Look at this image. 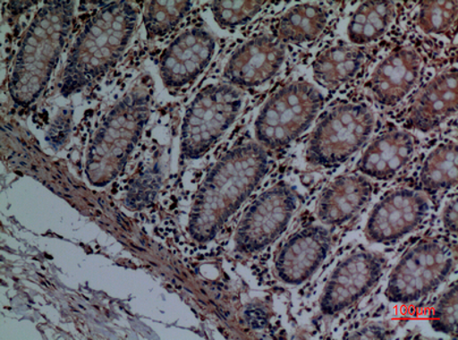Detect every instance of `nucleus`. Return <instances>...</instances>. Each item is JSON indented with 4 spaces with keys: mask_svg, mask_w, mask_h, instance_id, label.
<instances>
[{
    "mask_svg": "<svg viewBox=\"0 0 458 340\" xmlns=\"http://www.w3.org/2000/svg\"><path fill=\"white\" fill-rule=\"evenodd\" d=\"M414 151V138L409 132H387L373 140L360 158L358 169L363 176L388 181L406 167Z\"/></svg>",
    "mask_w": 458,
    "mask_h": 340,
    "instance_id": "nucleus-18",
    "label": "nucleus"
},
{
    "mask_svg": "<svg viewBox=\"0 0 458 340\" xmlns=\"http://www.w3.org/2000/svg\"><path fill=\"white\" fill-rule=\"evenodd\" d=\"M285 55V44L281 39L262 34L245 42L232 55L225 67V79L236 87H259L277 74Z\"/></svg>",
    "mask_w": 458,
    "mask_h": 340,
    "instance_id": "nucleus-14",
    "label": "nucleus"
},
{
    "mask_svg": "<svg viewBox=\"0 0 458 340\" xmlns=\"http://www.w3.org/2000/svg\"><path fill=\"white\" fill-rule=\"evenodd\" d=\"M157 189H158V177L156 174L152 172L144 174L134 182L127 204L137 209L146 207L155 198Z\"/></svg>",
    "mask_w": 458,
    "mask_h": 340,
    "instance_id": "nucleus-27",
    "label": "nucleus"
},
{
    "mask_svg": "<svg viewBox=\"0 0 458 340\" xmlns=\"http://www.w3.org/2000/svg\"><path fill=\"white\" fill-rule=\"evenodd\" d=\"M324 97L308 82H294L275 93L256 122L259 144L270 150L288 146L315 121Z\"/></svg>",
    "mask_w": 458,
    "mask_h": 340,
    "instance_id": "nucleus-5",
    "label": "nucleus"
},
{
    "mask_svg": "<svg viewBox=\"0 0 458 340\" xmlns=\"http://www.w3.org/2000/svg\"><path fill=\"white\" fill-rule=\"evenodd\" d=\"M375 115L366 105H341L327 112L309 140L307 160L333 167L359 151L375 129Z\"/></svg>",
    "mask_w": 458,
    "mask_h": 340,
    "instance_id": "nucleus-6",
    "label": "nucleus"
},
{
    "mask_svg": "<svg viewBox=\"0 0 458 340\" xmlns=\"http://www.w3.org/2000/svg\"><path fill=\"white\" fill-rule=\"evenodd\" d=\"M443 223L453 235L457 234V199H452L444 208Z\"/></svg>",
    "mask_w": 458,
    "mask_h": 340,
    "instance_id": "nucleus-28",
    "label": "nucleus"
},
{
    "mask_svg": "<svg viewBox=\"0 0 458 340\" xmlns=\"http://www.w3.org/2000/svg\"><path fill=\"white\" fill-rule=\"evenodd\" d=\"M373 187L363 175H344L330 183L318 203V218L324 225L342 226L370 201Z\"/></svg>",
    "mask_w": 458,
    "mask_h": 340,
    "instance_id": "nucleus-16",
    "label": "nucleus"
},
{
    "mask_svg": "<svg viewBox=\"0 0 458 340\" xmlns=\"http://www.w3.org/2000/svg\"><path fill=\"white\" fill-rule=\"evenodd\" d=\"M191 2H149L144 7L143 20L148 36L161 37L171 31L188 14Z\"/></svg>",
    "mask_w": 458,
    "mask_h": 340,
    "instance_id": "nucleus-23",
    "label": "nucleus"
},
{
    "mask_svg": "<svg viewBox=\"0 0 458 340\" xmlns=\"http://www.w3.org/2000/svg\"><path fill=\"white\" fill-rule=\"evenodd\" d=\"M366 55L355 46L329 47L318 55L313 75L322 87L335 89L349 82L361 70Z\"/></svg>",
    "mask_w": 458,
    "mask_h": 340,
    "instance_id": "nucleus-19",
    "label": "nucleus"
},
{
    "mask_svg": "<svg viewBox=\"0 0 458 340\" xmlns=\"http://www.w3.org/2000/svg\"><path fill=\"white\" fill-rule=\"evenodd\" d=\"M424 191L436 194L457 185V144L443 143L427 157L420 175Z\"/></svg>",
    "mask_w": 458,
    "mask_h": 340,
    "instance_id": "nucleus-22",
    "label": "nucleus"
},
{
    "mask_svg": "<svg viewBox=\"0 0 458 340\" xmlns=\"http://www.w3.org/2000/svg\"><path fill=\"white\" fill-rule=\"evenodd\" d=\"M265 5L266 2H214L211 11L220 27L236 28L249 23Z\"/></svg>",
    "mask_w": 458,
    "mask_h": 340,
    "instance_id": "nucleus-25",
    "label": "nucleus"
},
{
    "mask_svg": "<svg viewBox=\"0 0 458 340\" xmlns=\"http://www.w3.org/2000/svg\"><path fill=\"white\" fill-rule=\"evenodd\" d=\"M457 2L420 3L419 27L423 32L447 36L456 31Z\"/></svg>",
    "mask_w": 458,
    "mask_h": 340,
    "instance_id": "nucleus-24",
    "label": "nucleus"
},
{
    "mask_svg": "<svg viewBox=\"0 0 458 340\" xmlns=\"http://www.w3.org/2000/svg\"><path fill=\"white\" fill-rule=\"evenodd\" d=\"M296 208L298 199L286 185L273 186L259 195L237 228V251L253 254L274 243L286 231Z\"/></svg>",
    "mask_w": 458,
    "mask_h": 340,
    "instance_id": "nucleus-9",
    "label": "nucleus"
},
{
    "mask_svg": "<svg viewBox=\"0 0 458 340\" xmlns=\"http://www.w3.org/2000/svg\"><path fill=\"white\" fill-rule=\"evenodd\" d=\"M395 16L392 2L362 3L352 15L347 36L352 44L362 46L378 40L387 31Z\"/></svg>",
    "mask_w": 458,
    "mask_h": 340,
    "instance_id": "nucleus-21",
    "label": "nucleus"
},
{
    "mask_svg": "<svg viewBox=\"0 0 458 340\" xmlns=\"http://www.w3.org/2000/svg\"><path fill=\"white\" fill-rule=\"evenodd\" d=\"M386 261L380 254L358 251L347 255L335 268L320 299L325 316L345 311L379 283Z\"/></svg>",
    "mask_w": 458,
    "mask_h": 340,
    "instance_id": "nucleus-10",
    "label": "nucleus"
},
{
    "mask_svg": "<svg viewBox=\"0 0 458 340\" xmlns=\"http://www.w3.org/2000/svg\"><path fill=\"white\" fill-rule=\"evenodd\" d=\"M149 101V87L140 84L110 114L89 160V170L96 181L105 184L121 172L147 121Z\"/></svg>",
    "mask_w": 458,
    "mask_h": 340,
    "instance_id": "nucleus-4",
    "label": "nucleus"
},
{
    "mask_svg": "<svg viewBox=\"0 0 458 340\" xmlns=\"http://www.w3.org/2000/svg\"><path fill=\"white\" fill-rule=\"evenodd\" d=\"M268 156L260 144L228 152L202 183L191 212L190 233L200 243L212 240L266 175Z\"/></svg>",
    "mask_w": 458,
    "mask_h": 340,
    "instance_id": "nucleus-1",
    "label": "nucleus"
},
{
    "mask_svg": "<svg viewBox=\"0 0 458 340\" xmlns=\"http://www.w3.org/2000/svg\"><path fill=\"white\" fill-rule=\"evenodd\" d=\"M138 10L129 2L110 3L84 27L71 49L65 89H76L104 74L122 57L137 27Z\"/></svg>",
    "mask_w": 458,
    "mask_h": 340,
    "instance_id": "nucleus-2",
    "label": "nucleus"
},
{
    "mask_svg": "<svg viewBox=\"0 0 458 340\" xmlns=\"http://www.w3.org/2000/svg\"><path fill=\"white\" fill-rule=\"evenodd\" d=\"M242 107V95L228 84L203 89L191 104L182 133V152L200 158L234 123Z\"/></svg>",
    "mask_w": 458,
    "mask_h": 340,
    "instance_id": "nucleus-8",
    "label": "nucleus"
},
{
    "mask_svg": "<svg viewBox=\"0 0 458 340\" xmlns=\"http://www.w3.org/2000/svg\"><path fill=\"white\" fill-rule=\"evenodd\" d=\"M73 3H48L37 13L15 59L13 84L21 95L41 90L61 56L71 29Z\"/></svg>",
    "mask_w": 458,
    "mask_h": 340,
    "instance_id": "nucleus-3",
    "label": "nucleus"
},
{
    "mask_svg": "<svg viewBox=\"0 0 458 340\" xmlns=\"http://www.w3.org/2000/svg\"><path fill=\"white\" fill-rule=\"evenodd\" d=\"M431 326L437 333L457 337V283L440 296L431 314Z\"/></svg>",
    "mask_w": 458,
    "mask_h": 340,
    "instance_id": "nucleus-26",
    "label": "nucleus"
},
{
    "mask_svg": "<svg viewBox=\"0 0 458 340\" xmlns=\"http://www.w3.org/2000/svg\"><path fill=\"white\" fill-rule=\"evenodd\" d=\"M420 73L421 58L415 51L409 48L395 50L373 72L370 80L372 96L380 105L395 106L412 90Z\"/></svg>",
    "mask_w": 458,
    "mask_h": 340,
    "instance_id": "nucleus-15",
    "label": "nucleus"
},
{
    "mask_svg": "<svg viewBox=\"0 0 458 340\" xmlns=\"http://www.w3.org/2000/svg\"><path fill=\"white\" fill-rule=\"evenodd\" d=\"M457 112V71L437 75L415 98L410 110L411 127L429 132L446 122Z\"/></svg>",
    "mask_w": 458,
    "mask_h": 340,
    "instance_id": "nucleus-17",
    "label": "nucleus"
},
{
    "mask_svg": "<svg viewBox=\"0 0 458 340\" xmlns=\"http://www.w3.org/2000/svg\"><path fill=\"white\" fill-rule=\"evenodd\" d=\"M455 253L438 240H423L411 248L389 276L386 297L410 304L435 292L455 268Z\"/></svg>",
    "mask_w": 458,
    "mask_h": 340,
    "instance_id": "nucleus-7",
    "label": "nucleus"
},
{
    "mask_svg": "<svg viewBox=\"0 0 458 340\" xmlns=\"http://www.w3.org/2000/svg\"><path fill=\"white\" fill-rule=\"evenodd\" d=\"M430 204L426 195L396 189L385 195L369 216L366 236L376 244H392L413 232L427 218Z\"/></svg>",
    "mask_w": 458,
    "mask_h": 340,
    "instance_id": "nucleus-11",
    "label": "nucleus"
},
{
    "mask_svg": "<svg viewBox=\"0 0 458 340\" xmlns=\"http://www.w3.org/2000/svg\"><path fill=\"white\" fill-rule=\"evenodd\" d=\"M216 42L206 30H186L165 49L160 57L161 79L169 88H181L192 82L209 65Z\"/></svg>",
    "mask_w": 458,
    "mask_h": 340,
    "instance_id": "nucleus-13",
    "label": "nucleus"
},
{
    "mask_svg": "<svg viewBox=\"0 0 458 340\" xmlns=\"http://www.w3.org/2000/svg\"><path fill=\"white\" fill-rule=\"evenodd\" d=\"M328 22V12L317 4H300L288 10L278 24V39L284 44H305L316 40Z\"/></svg>",
    "mask_w": 458,
    "mask_h": 340,
    "instance_id": "nucleus-20",
    "label": "nucleus"
},
{
    "mask_svg": "<svg viewBox=\"0 0 458 340\" xmlns=\"http://www.w3.org/2000/svg\"><path fill=\"white\" fill-rule=\"evenodd\" d=\"M332 248V235L319 225L304 227L286 241L276 257V274L282 282L300 285L319 269Z\"/></svg>",
    "mask_w": 458,
    "mask_h": 340,
    "instance_id": "nucleus-12",
    "label": "nucleus"
}]
</instances>
